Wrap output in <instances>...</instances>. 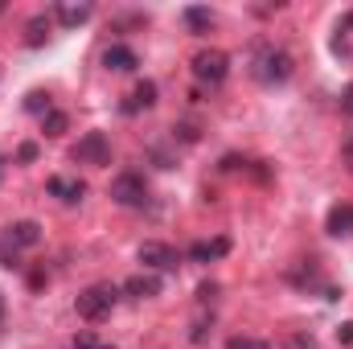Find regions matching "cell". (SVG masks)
<instances>
[{"mask_svg":"<svg viewBox=\"0 0 353 349\" xmlns=\"http://www.w3.org/2000/svg\"><path fill=\"white\" fill-rule=\"evenodd\" d=\"M0 12H4V4H0Z\"/></svg>","mask_w":353,"mask_h":349,"instance_id":"obj_31","label":"cell"},{"mask_svg":"<svg viewBox=\"0 0 353 349\" xmlns=\"http://www.w3.org/2000/svg\"><path fill=\"white\" fill-rule=\"evenodd\" d=\"M115 304H119V288H115V283H90V288L79 292L74 312H79L83 321H103V317H111Z\"/></svg>","mask_w":353,"mask_h":349,"instance_id":"obj_2","label":"cell"},{"mask_svg":"<svg viewBox=\"0 0 353 349\" xmlns=\"http://www.w3.org/2000/svg\"><path fill=\"white\" fill-rule=\"evenodd\" d=\"M292 70H296V66H292V54L279 50V46H259L255 58H251V74H255L263 87H279V83H288Z\"/></svg>","mask_w":353,"mask_h":349,"instance_id":"obj_1","label":"cell"},{"mask_svg":"<svg viewBox=\"0 0 353 349\" xmlns=\"http://www.w3.org/2000/svg\"><path fill=\"white\" fill-rule=\"evenodd\" d=\"M17 161H21V165L37 161V144H21V148H17Z\"/></svg>","mask_w":353,"mask_h":349,"instance_id":"obj_23","label":"cell"},{"mask_svg":"<svg viewBox=\"0 0 353 349\" xmlns=\"http://www.w3.org/2000/svg\"><path fill=\"white\" fill-rule=\"evenodd\" d=\"M90 12H94V8H90L87 0H83V4H70V0L54 4V17H58V25H66V29H79V25H87Z\"/></svg>","mask_w":353,"mask_h":349,"instance_id":"obj_12","label":"cell"},{"mask_svg":"<svg viewBox=\"0 0 353 349\" xmlns=\"http://www.w3.org/2000/svg\"><path fill=\"white\" fill-rule=\"evenodd\" d=\"M0 321H4V296H0Z\"/></svg>","mask_w":353,"mask_h":349,"instance_id":"obj_29","label":"cell"},{"mask_svg":"<svg viewBox=\"0 0 353 349\" xmlns=\"http://www.w3.org/2000/svg\"><path fill=\"white\" fill-rule=\"evenodd\" d=\"M111 201L123 206V210L148 206V185H144V177L140 173H119L115 181H111Z\"/></svg>","mask_w":353,"mask_h":349,"instance_id":"obj_3","label":"cell"},{"mask_svg":"<svg viewBox=\"0 0 353 349\" xmlns=\"http://www.w3.org/2000/svg\"><path fill=\"white\" fill-rule=\"evenodd\" d=\"M136 259L144 263L148 271H176L181 267V251L169 247V243H140Z\"/></svg>","mask_w":353,"mask_h":349,"instance_id":"obj_6","label":"cell"},{"mask_svg":"<svg viewBox=\"0 0 353 349\" xmlns=\"http://www.w3.org/2000/svg\"><path fill=\"white\" fill-rule=\"evenodd\" d=\"M325 230H329L333 239H353V201H341V206L329 210Z\"/></svg>","mask_w":353,"mask_h":349,"instance_id":"obj_8","label":"cell"},{"mask_svg":"<svg viewBox=\"0 0 353 349\" xmlns=\"http://www.w3.org/2000/svg\"><path fill=\"white\" fill-rule=\"evenodd\" d=\"M337 29H341V33H353V12H345V17L337 21Z\"/></svg>","mask_w":353,"mask_h":349,"instance_id":"obj_28","label":"cell"},{"mask_svg":"<svg viewBox=\"0 0 353 349\" xmlns=\"http://www.w3.org/2000/svg\"><path fill=\"white\" fill-rule=\"evenodd\" d=\"M214 296H218V283H214V279H210V283H201V288H197V300H201V304H210V300H214Z\"/></svg>","mask_w":353,"mask_h":349,"instance_id":"obj_24","label":"cell"},{"mask_svg":"<svg viewBox=\"0 0 353 349\" xmlns=\"http://www.w3.org/2000/svg\"><path fill=\"white\" fill-rule=\"evenodd\" d=\"M181 21H185V29H189V33H210V29L218 25L214 8H205V4H189V8L181 12Z\"/></svg>","mask_w":353,"mask_h":349,"instance_id":"obj_14","label":"cell"},{"mask_svg":"<svg viewBox=\"0 0 353 349\" xmlns=\"http://www.w3.org/2000/svg\"><path fill=\"white\" fill-rule=\"evenodd\" d=\"M0 267H8V271H17V267H21V251H17L4 235H0Z\"/></svg>","mask_w":353,"mask_h":349,"instance_id":"obj_20","label":"cell"},{"mask_svg":"<svg viewBox=\"0 0 353 349\" xmlns=\"http://www.w3.org/2000/svg\"><path fill=\"white\" fill-rule=\"evenodd\" d=\"M226 349H271V346L259 341V337H243V333H239V337H230V341H226Z\"/></svg>","mask_w":353,"mask_h":349,"instance_id":"obj_22","label":"cell"},{"mask_svg":"<svg viewBox=\"0 0 353 349\" xmlns=\"http://www.w3.org/2000/svg\"><path fill=\"white\" fill-rule=\"evenodd\" d=\"M283 349H316V337H312L308 329H296V333L283 337Z\"/></svg>","mask_w":353,"mask_h":349,"instance_id":"obj_19","label":"cell"},{"mask_svg":"<svg viewBox=\"0 0 353 349\" xmlns=\"http://www.w3.org/2000/svg\"><path fill=\"white\" fill-rule=\"evenodd\" d=\"M70 349H115V346H107V341H99L94 333H79V337L70 341Z\"/></svg>","mask_w":353,"mask_h":349,"instance_id":"obj_21","label":"cell"},{"mask_svg":"<svg viewBox=\"0 0 353 349\" xmlns=\"http://www.w3.org/2000/svg\"><path fill=\"white\" fill-rule=\"evenodd\" d=\"M70 157H74L79 165H94V169L111 165V140H107V132H87V136L74 144Z\"/></svg>","mask_w":353,"mask_h":349,"instance_id":"obj_5","label":"cell"},{"mask_svg":"<svg viewBox=\"0 0 353 349\" xmlns=\"http://www.w3.org/2000/svg\"><path fill=\"white\" fill-rule=\"evenodd\" d=\"M226 74H230V58H226L222 50H201V54L193 58V79H197V83L218 87V83H226Z\"/></svg>","mask_w":353,"mask_h":349,"instance_id":"obj_4","label":"cell"},{"mask_svg":"<svg viewBox=\"0 0 353 349\" xmlns=\"http://www.w3.org/2000/svg\"><path fill=\"white\" fill-rule=\"evenodd\" d=\"M337 341H341V346H353V321H345V325L337 329Z\"/></svg>","mask_w":353,"mask_h":349,"instance_id":"obj_25","label":"cell"},{"mask_svg":"<svg viewBox=\"0 0 353 349\" xmlns=\"http://www.w3.org/2000/svg\"><path fill=\"white\" fill-rule=\"evenodd\" d=\"M123 292H128L132 300H152V296H161V292H165V283H161V275L144 271V275H132V279L123 283Z\"/></svg>","mask_w":353,"mask_h":349,"instance_id":"obj_11","label":"cell"},{"mask_svg":"<svg viewBox=\"0 0 353 349\" xmlns=\"http://www.w3.org/2000/svg\"><path fill=\"white\" fill-rule=\"evenodd\" d=\"M341 111H345V115H353V83L341 90Z\"/></svg>","mask_w":353,"mask_h":349,"instance_id":"obj_26","label":"cell"},{"mask_svg":"<svg viewBox=\"0 0 353 349\" xmlns=\"http://www.w3.org/2000/svg\"><path fill=\"white\" fill-rule=\"evenodd\" d=\"M148 107H157V83H152V79L136 83V90H132L128 103H123V115H136V111H148Z\"/></svg>","mask_w":353,"mask_h":349,"instance_id":"obj_13","label":"cell"},{"mask_svg":"<svg viewBox=\"0 0 353 349\" xmlns=\"http://www.w3.org/2000/svg\"><path fill=\"white\" fill-rule=\"evenodd\" d=\"M46 41H50V17H46V12H37V17L25 25V46H33V50H37V46H46Z\"/></svg>","mask_w":353,"mask_h":349,"instance_id":"obj_16","label":"cell"},{"mask_svg":"<svg viewBox=\"0 0 353 349\" xmlns=\"http://www.w3.org/2000/svg\"><path fill=\"white\" fill-rule=\"evenodd\" d=\"M103 66H107V70H115V74H132V70L140 66V54H136L132 46H107Z\"/></svg>","mask_w":353,"mask_h":349,"instance_id":"obj_7","label":"cell"},{"mask_svg":"<svg viewBox=\"0 0 353 349\" xmlns=\"http://www.w3.org/2000/svg\"><path fill=\"white\" fill-rule=\"evenodd\" d=\"M66 128H70V119H66V111H50V115L41 119V132H46L50 140H58V136H62Z\"/></svg>","mask_w":353,"mask_h":349,"instance_id":"obj_18","label":"cell"},{"mask_svg":"<svg viewBox=\"0 0 353 349\" xmlns=\"http://www.w3.org/2000/svg\"><path fill=\"white\" fill-rule=\"evenodd\" d=\"M46 189H50L58 201H66V206L83 201V193H87V185H83L79 177H50V181H46Z\"/></svg>","mask_w":353,"mask_h":349,"instance_id":"obj_9","label":"cell"},{"mask_svg":"<svg viewBox=\"0 0 353 349\" xmlns=\"http://www.w3.org/2000/svg\"><path fill=\"white\" fill-rule=\"evenodd\" d=\"M341 157H345V169H350V173H353V136H350V140H345V152H341Z\"/></svg>","mask_w":353,"mask_h":349,"instance_id":"obj_27","label":"cell"},{"mask_svg":"<svg viewBox=\"0 0 353 349\" xmlns=\"http://www.w3.org/2000/svg\"><path fill=\"white\" fill-rule=\"evenodd\" d=\"M4 239H8L17 251H29V247H37V243H41V226L25 218V222H12V226L4 230Z\"/></svg>","mask_w":353,"mask_h":349,"instance_id":"obj_10","label":"cell"},{"mask_svg":"<svg viewBox=\"0 0 353 349\" xmlns=\"http://www.w3.org/2000/svg\"><path fill=\"white\" fill-rule=\"evenodd\" d=\"M25 111L37 115V119H46V115L54 111V107H50V94H46V90H29V94H25Z\"/></svg>","mask_w":353,"mask_h":349,"instance_id":"obj_17","label":"cell"},{"mask_svg":"<svg viewBox=\"0 0 353 349\" xmlns=\"http://www.w3.org/2000/svg\"><path fill=\"white\" fill-rule=\"evenodd\" d=\"M230 251V239H210V243H193L189 247V259L193 263H214V259H222Z\"/></svg>","mask_w":353,"mask_h":349,"instance_id":"obj_15","label":"cell"},{"mask_svg":"<svg viewBox=\"0 0 353 349\" xmlns=\"http://www.w3.org/2000/svg\"><path fill=\"white\" fill-rule=\"evenodd\" d=\"M4 165H8V161H4V157H0V177H4Z\"/></svg>","mask_w":353,"mask_h":349,"instance_id":"obj_30","label":"cell"}]
</instances>
